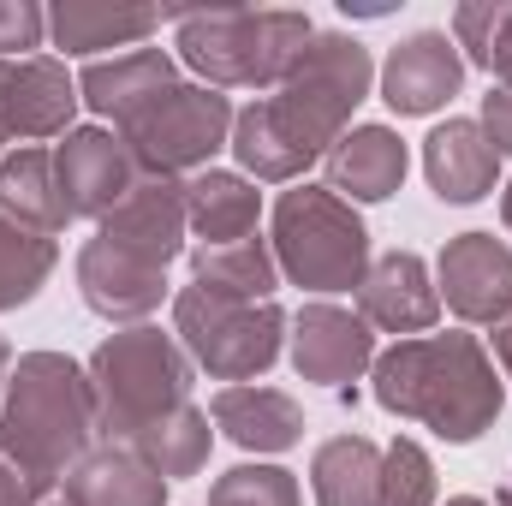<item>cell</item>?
<instances>
[{"label":"cell","instance_id":"cell-16","mask_svg":"<svg viewBox=\"0 0 512 506\" xmlns=\"http://www.w3.org/2000/svg\"><path fill=\"white\" fill-rule=\"evenodd\" d=\"M358 316L370 328H382V334H405V340L429 334L435 316H441V292L429 280V262L417 251L376 256L370 274H364V286H358Z\"/></svg>","mask_w":512,"mask_h":506},{"label":"cell","instance_id":"cell-26","mask_svg":"<svg viewBox=\"0 0 512 506\" xmlns=\"http://www.w3.org/2000/svg\"><path fill=\"white\" fill-rule=\"evenodd\" d=\"M191 280L221 292V298H245V304H268L280 286V262L268 239H239V245H191Z\"/></svg>","mask_w":512,"mask_h":506},{"label":"cell","instance_id":"cell-19","mask_svg":"<svg viewBox=\"0 0 512 506\" xmlns=\"http://www.w3.org/2000/svg\"><path fill=\"white\" fill-rule=\"evenodd\" d=\"M423 173H429L441 203L465 209V203H483L495 191L501 155H495V143L483 137L477 120H447V126H435L423 137Z\"/></svg>","mask_w":512,"mask_h":506},{"label":"cell","instance_id":"cell-41","mask_svg":"<svg viewBox=\"0 0 512 506\" xmlns=\"http://www.w3.org/2000/svg\"><path fill=\"white\" fill-rule=\"evenodd\" d=\"M42 506H72V501H66V489H54V495H48Z\"/></svg>","mask_w":512,"mask_h":506},{"label":"cell","instance_id":"cell-21","mask_svg":"<svg viewBox=\"0 0 512 506\" xmlns=\"http://www.w3.org/2000/svg\"><path fill=\"white\" fill-rule=\"evenodd\" d=\"M256 215H262V191L245 173L203 167V173L185 179V227H191L197 245H239V239H251Z\"/></svg>","mask_w":512,"mask_h":506},{"label":"cell","instance_id":"cell-38","mask_svg":"<svg viewBox=\"0 0 512 506\" xmlns=\"http://www.w3.org/2000/svg\"><path fill=\"white\" fill-rule=\"evenodd\" d=\"M501 221H507V233H512V185L501 191Z\"/></svg>","mask_w":512,"mask_h":506},{"label":"cell","instance_id":"cell-15","mask_svg":"<svg viewBox=\"0 0 512 506\" xmlns=\"http://www.w3.org/2000/svg\"><path fill=\"white\" fill-rule=\"evenodd\" d=\"M96 239H108V245H120V251L167 268L173 256L185 251V239H191V227H185V179L143 173V179L131 185L126 203L96 227Z\"/></svg>","mask_w":512,"mask_h":506},{"label":"cell","instance_id":"cell-5","mask_svg":"<svg viewBox=\"0 0 512 506\" xmlns=\"http://www.w3.org/2000/svg\"><path fill=\"white\" fill-rule=\"evenodd\" d=\"M274 262L304 292H352L370 274V227L328 185H292L274 203Z\"/></svg>","mask_w":512,"mask_h":506},{"label":"cell","instance_id":"cell-6","mask_svg":"<svg viewBox=\"0 0 512 506\" xmlns=\"http://www.w3.org/2000/svg\"><path fill=\"white\" fill-rule=\"evenodd\" d=\"M370 84H376L370 48H364L358 36H346V30H316L310 48L292 60V72L274 84L268 108H274L280 126L304 143V155L322 161V155L346 137L358 102L370 96Z\"/></svg>","mask_w":512,"mask_h":506},{"label":"cell","instance_id":"cell-14","mask_svg":"<svg viewBox=\"0 0 512 506\" xmlns=\"http://www.w3.org/2000/svg\"><path fill=\"white\" fill-rule=\"evenodd\" d=\"M78 114V84L66 78V66L54 54H24V60H6L0 72V126L18 143H36V137H66Z\"/></svg>","mask_w":512,"mask_h":506},{"label":"cell","instance_id":"cell-37","mask_svg":"<svg viewBox=\"0 0 512 506\" xmlns=\"http://www.w3.org/2000/svg\"><path fill=\"white\" fill-rule=\"evenodd\" d=\"M6 376H12V346L0 340V393H6Z\"/></svg>","mask_w":512,"mask_h":506},{"label":"cell","instance_id":"cell-3","mask_svg":"<svg viewBox=\"0 0 512 506\" xmlns=\"http://www.w3.org/2000/svg\"><path fill=\"white\" fill-rule=\"evenodd\" d=\"M179 60L209 90H262L292 72V60L310 48L316 24L292 6H215V12H179Z\"/></svg>","mask_w":512,"mask_h":506},{"label":"cell","instance_id":"cell-22","mask_svg":"<svg viewBox=\"0 0 512 506\" xmlns=\"http://www.w3.org/2000/svg\"><path fill=\"white\" fill-rule=\"evenodd\" d=\"M0 215L30 227V233H42V239L66 233L78 221L66 191H60V167H54L48 149H12L0 161Z\"/></svg>","mask_w":512,"mask_h":506},{"label":"cell","instance_id":"cell-2","mask_svg":"<svg viewBox=\"0 0 512 506\" xmlns=\"http://www.w3.org/2000/svg\"><path fill=\"white\" fill-rule=\"evenodd\" d=\"M102 435L96 423V393L84 364H72L66 352H24L6 376L0 393V441L18 447L42 477L66 483V471L90 453V441Z\"/></svg>","mask_w":512,"mask_h":506},{"label":"cell","instance_id":"cell-1","mask_svg":"<svg viewBox=\"0 0 512 506\" xmlns=\"http://www.w3.org/2000/svg\"><path fill=\"white\" fill-rule=\"evenodd\" d=\"M376 405L423 423L429 435L471 447L477 435L495 429L501 405H507V381L495 376V358L477 334H417V340H393L382 358L370 364Z\"/></svg>","mask_w":512,"mask_h":506},{"label":"cell","instance_id":"cell-12","mask_svg":"<svg viewBox=\"0 0 512 506\" xmlns=\"http://www.w3.org/2000/svg\"><path fill=\"white\" fill-rule=\"evenodd\" d=\"M459 90H465V54L453 48L447 30H417V36H405L382 66V102L399 120L441 114Z\"/></svg>","mask_w":512,"mask_h":506},{"label":"cell","instance_id":"cell-28","mask_svg":"<svg viewBox=\"0 0 512 506\" xmlns=\"http://www.w3.org/2000/svg\"><path fill=\"white\" fill-rule=\"evenodd\" d=\"M233 155H239V167H245V179H262V185H292L316 155H304V143L292 137V131L274 120V108L268 102H251V108H239L233 114V143H227Z\"/></svg>","mask_w":512,"mask_h":506},{"label":"cell","instance_id":"cell-35","mask_svg":"<svg viewBox=\"0 0 512 506\" xmlns=\"http://www.w3.org/2000/svg\"><path fill=\"white\" fill-rule=\"evenodd\" d=\"M483 137L495 143V155H512V90H489L483 96Z\"/></svg>","mask_w":512,"mask_h":506},{"label":"cell","instance_id":"cell-18","mask_svg":"<svg viewBox=\"0 0 512 506\" xmlns=\"http://www.w3.org/2000/svg\"><path fill=\"white\" fill-rule=\"evenodd\" d=\"M328 191L346 197V203H387L399 185H405V167H411V149L393 126H352L328 155Z\"/></svg>","mask_w":512,"mask_h":506},{"label":"cell","instance_id":"cell-29","mask_svg":"<svg viewBox=\"0 0 512 506\" xmlns=\"http://www.w3.org/2000/svg\"><path fill=\"white\" fill-rule=\"evenodd\" d=\"M54 262H60L54 239H42V233H30V227H18V221L0 215V316L24 310L48 286Z\"/></svg>","mask_w":512,"mask_h":506},{"label":"cell","instance_id":"cell-34","mask_svg":"<svg viewBox=\"0 0 512 506\" xmlns=\"http://www.w3.org/2000/svg\"><path fill=\"white\" fill-rule=\"evenodd\" d=\"M54 495V477H42L18 447L0 441V506H42Z\"/></svg>","mask_w":512,"mask_h":506},{"label":"cell","instance_id":"cell-27","mask_svg":"<svg viewBox=\"0 0 512 506\" xmlns=\"http://www.w3.org/2000/svg\"><path fill=\"white\" fill-rule=\"evenodd\" d=\"M131 447L155 477H197L203 465H209V447H215V429H209V411H197V405H179V411H167V417H155V423H143L131 441Z\"/></svg>","mask_w":512,"mask_h":506},{"label":"cell","instance_id":"cell-11","mask_svg":"<svg viewBox=\"0 0 512 506\" xmlns=\"http://www.w3.org/2000/svg\"><path fill=\"white\" fill-rule=\"evenodd\" d=\"M292 334V370L316 387H346L376 364V334L358 310L346 304H328V298H310L298 304V316L286 322Z\"/></svg>","mask_w":512,"mask_h":506},{"label":"cell","instance_id":"cell-25","mask_svg":"<svg viewBox=\"0 0 512 506\" xmlns=\"http://www.w3.org/2000/svg\"><path fill=\"white\" fill-rule=\"evenodd\" d=\"M316 506H376L382 501V447L370 435H334L310 453Z\"/></svg>","mask_w":512,"mask_h":506},{"label":"cell","instance_id":"cell-8","mask_svg":"<svg viewBox=\"0 0 512 506\" xmlns=\"http://www.w3.org/2000/svg\"><path fill=\"white\" fill-rule=\"evenodd\" d=\"M120 137L131 143V155H137L143 173H167V179L203 173V167H215V155L233 143V102H227L221 90H209V84H185V78H179V84L161 90Z\"/></svg>","mask_w":512,"mask_h":506},{"label":"cell","instance_id":"cell-24","mask_svg":"<svg viewBox=\"0 0 512 506\" xmlns=\"http://www.w3.org/2000/svg\"><path fill=\"white\" fill-rule=\"evenodd\" d=\"M167 12L155 6H90V0H60L48 12V36L66 48V54H102V48H143L155 30H161Z\"/></svg>","mask_w":512,"mask_h":506},{"label":"cell","instance_id":"cell-7","mask_svg":"<svg viewBox=\"0 0 512 506\" xmlns=\"http://www.w3.org/2000/svg\"><path fill=\"white\" fill-rule=\"evenodd\" d=\"M173 334L185 346V358L209 381H256L274 370L280 346H286V316L280 304H245V298H221L209 286H185L173 298Z\"/></svg>","mask_w":512,"mask_h":506},{"label":"cell","instance_id":"cell-17","mask_svg":"<svg viewBox=\"0 0 512 506\" xmlns=\"http://www.w3.org/2000/svg\"><path fill=\"white\" fill-rule=\"evenodd\" d=\"M179 72H173V54L167 48H131V54H114V60H90L84 78H78V102L102 120L126 131L161 90H173Z\"/></svg>","mask_w":512,"mask_h":506},{"label":"cell","instance_id":"cell-9","mask_svg":"<svg viewBox=\"0 0 512 506\" xmlns=\"http://www.w3.org/2000/svg\"><path fill=\"white\" fill-rule=\"evenodd\" d=\"M441 304L471 328H501L512 316V245L495 233H459L435 262Z\"/></svg>","mask_w":512,"mask_h":506},{"label":"cell","instance_id":"cell-40","mask_svg":"<svg viewBox=\"0 0 512 506\" xmlns=\"http://www.w3.org/2000/svg\"><path fill=\"white\" fill-rule=\"evenodd\" d=\"M495 506H512V477L501 483V495H495Z\"/></svg>","mask_w":512,"mask_h":506},{"label":"cell","instance_id":"cell-23","mask_svg":"<svg viewBox=\"0 0 512 506\" xmlns=\"http://www.w3.org/2000/svg\"><path fill=\"white\" fill-rule=\"evenodd\" d=\"M66 501L72 506H167V477H155L131 447L108 441L90 447L72 471H66Z\"/></svg>","mask_w":512,"mask_h":506},{"label":"cell","instance_id":"cell-20","mask_svg":"<svg viewBox=\"0 0 512 506\" xmlns=\"http://www.w3.org/2000/svg\"><path fill=\"white\" fill-rule=\"evenodd\" d=\"M215 429L245 447V453H286L304 441V405L280 387H256V381H239V387H221L215 405H209Z\"/></svg>","mask_w":512,"mask_h":506},{"label":"cell","instance_id":"cell-33","mask_svg":"<svg viewBox=\"0 0 512 506\" xmlns=\"http://www.w3.org/2000/svg\"><path fill=\"white\" fill-rule=\"evenodd\" d=\"M48 12L36 0H0V60H24V48H42Z\"/></svg>","mask_w":512,"mask_h":506},{"label":"cell","instance_id":"cell-39","mask_svg":"<svg viewBox=\"0 0 512 506\" xmlns=\"http://www.w3.org/2000/svg\"><path fill=\"white\" fill-rule=\"evenodd\" d=\"M447 506H489V501H477V495H453Z\"/></svg>","mask_w":512,"mask_h":506},{"label":"cell","instance_id":"cell-10","mask_svg":"<svg viewBox=\"0 0 512 506\" xmlns=\"http://www.w3.org/2000/svg\"><path fill=\"white\" fill-rule=\"evenodd\" d=\"M54 167H60V191H66L72 215H84V221H96V227L126 203L131 185L143 179L131 143L108 126H72L66 143L54 149Z\"/></svg>","mask_w":512,"mask_h":506},{"label":"cell","instance_id":"cell-36","mask_svg":"<svg viewBox=\"0 0 512 506\" xmlns=\"http://www.w3.org/2000/svg\"><path fill=\"white\" fill-rule=\"evenodd\" d=\"M495 358H501V376L512 381V316L495 328Z\"/></svg>","mask_w":512,"mask_h":506},{"label":"cell","instance_id":"cell-31","mask_svg":"<svg viewBox=\"0 0 512 506\" xmlns=\"http://www.w3.org/2000/svg\"><path fill=\"white\" fill-rule=\"evenodd\" d=\"M209 506H304V495L286 465H233L227 477H215Z\"/></svg>","mask_w":512,"mask_h":506},{"label":"cell","instance_id":"cell-13","mask_svg":"<svg viewBox=\"0 0 512 506\" xmlns=\"http://www.w3.org/2000/svg\"><path fill=\"white\" fill-rule=\"evenodd\" d=\"M78 298L102 316V322H120V328H137L161 310L167 298V268L143 262V256L120 251L108 239H90L78 251Z\"/></svg>","mask_w":512,"mask_h":506},{"label":"cell","instance_id":"cell-4","mask_svg":"<svg viewBox=\"0 0 512 506\" xmlns=\"http://www.w3.org/2000/svg\"><path fill=\"white\" fill-rule=\"evenodd\" d=\"M84 376H90V393H96V423H102V435H108V441H131L143 423H155V417L191 405L197 364L185 358L179 334H161V328L137 322V328L108 334V340L90 352Z\"/></svg>","mask_w":512,"mask_h":506},{"label":"cell","instance_id":"cell-32","mask_svg":"<svg viewBox=\"0 0 512 506\" xmlns=\"http://www.w3.org/2000/svg\"><path fill=\"white\" fill-rule=\"evenodd\" d=\"M376 506H435V465L417 441H393L382 453V501Z\"/></svg>","mask_w":512,"mask_h":506},{"label":"cell","instance_id":"cell-42","mask_svg":"<svg viewBox=\"0 0 512 506\" xmlns=\"http://www.w3.org/2000/svg\"><path fill=\"white\" fill-rule=\"evenodd\" d=\"M0 72H6V60H0ZM0 143H6V126H0Z\"/></svg>","mask_w":512,"mask_h":506},{"label":"cell","instance_id":"cell-30","mask_svg":"<svg viewBox=\"0 0 512 506\" xmlns=\"http://www.w3.org/2000/svg\"><path fill=\"white\" fill-rule=\"evenodd\" d=\"M453 48H465L471 66L495 72L512 90V0H471L453 12Z\"/></svg>","mask_w":512,"mask_h":506}]
</instances>
